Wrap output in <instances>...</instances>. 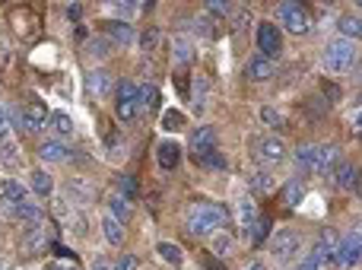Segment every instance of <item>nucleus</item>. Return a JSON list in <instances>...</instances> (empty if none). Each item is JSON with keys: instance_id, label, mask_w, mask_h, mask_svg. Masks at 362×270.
<instances>
[{"instance_id": "obj_1", "label": "nucleus", "mask_w": 362, "mask_h": 270, "mask_svg": "<svg viewBox=\"0 0 362 270\" xmlns=\"http://www.w3.org/2000/svg\"><path fill=\"white\" fill-rule=\"evenodd\" d=\"M340 163V150L334 143H302L296 150V165L308 175H327Z\"/></svg>"}, {"instance_id": "obj_2", "label": "nucleus", "mask_w": 362, "mask_h": 270, "mask_svg": "<svg viewBox=\"0 0 362 270\" xmlns=\"http://www.w3.org/2000/svg\"><path fill=\"white\" fill-rule=\"evenodd\" d=\"M223 223H226V210L219 207V204H210V201L191 204L185 213V226L191 235H216Z\"/></svg>"}, {"instance_id": "obj_3", "label": "nucleus", "mask_w": 362, "mask_h": 270, "mask_svg": "<svg viewBox=\"0 0 362 270\" xmlns=\"http://www.w3.org/2000/svg\"><path fill=\"white\" fill-rule=\"evenodd\" d=\"M187 153L197 165H206V169H226V159L216 146V131L213 127H200V131L191 134V143H187Z\"/></svg>"}, {"instance_id": "obj_4", "label": "nucleus", "mask_w": 362, "mask_h": 270, "mask_svg": "<svg viewBox=\"0 0 362 270\" xmlns=\"http://www.w3.org/2000/svg\"><path fill=\"white\" fill-rule=\"evenodd\" d=\"M353 61H356V45L346 42V38H337L325 48V67L331 74H346L353 67Z\"/></svg>"}, {"instance_id": "obj_5", "label": "nucleus", "mask_w": 362, "mask_h": 270, "mask_svg": "<svg viewBox=\"0 0 362 270\" xmlns=\"http://www.w3.org/2000/svg\"><path fill=\"white\" fill-rule=\"evenodd\" d=\"M115 115H118V121H124V124H131V121L140 115V108H137V83L124 80L118 86V93H115Z\"/></svg>"}, {"instance_id": "obj_6", "label": "nucleus", "mask_w": 362, "mask_h": 270, "mask_svg": "<svg viewBox=\"0 0 362 270\" xmlns=\"http://www.w3.org/2000/svg\"><path fill=\"white\" fill-rule=\"evenodd\" d=\"M257 51H261V57H267V61L280 57L283 35H280V25L276 23H261L257 25Z\"/></svg>"}, {"instance_id": "obj_7", "label": "nucleus", "mask_w": 362, "mask_h": 270, "mask_svg": "<svg viewBox=\"0 0 362 270\" xmlns=\"http://www.w3.org/2000/svg\"><path fill=\"white\" fill-rule=\"evenodd\" d=\"M302 239L293 233V229H276V235L270 239V252H274L276 261H289L293 254H299Z\"/></svg>"}, {"instance_id": "obj_8", "label": "nucleus", "mask_w": 362, "mask_h": 270, "mask_svg": "<svg viewBox=\"0 0 362 270\" xmlns=\"http://www.w3.org/2000/svg\"><path fill=\"white\" fill-rule=\"evenodd\" d=\"M25 201H29V194H25V188L19 182H4L0 184V213L16 216V210L23 207Z\"/></svg>"}, {"instance_id": "obj_9", "label": "nucleus", "mask_w": 362, "mask_h": 270, "mask_svg": "<svg viewBox=\"0 0 362 270\" xmlns=\"http://www.w3.org/2000/svg\"><path fill=\"white\" fill-rule=\"evenodd\" d=\"M280 23L286 25L289 32L302 35V32H308V13L302 10V4H293V0H286V4H280Z\"/></svg>"}, {"instance_id": "obj_10", "label": "nucleus", "mask_w": 362, "mask_h": 270, "mask_svg": "<svg viewBox=\"0 0 362 270\" xmlns=\"http://www.w3.org/2000/svg\"><path fill=\"white\" fill-rule=\"evenodd\" d=\"M337 261L340 267H356L359 264V229H353V233H346L344 239H340L337 245Z\"/></svg>"}, {"instance_id": "obj_11", "label": "nucleus", "mask_w": 362, "mask_h": 270, "mask_svg": "<svg viewBox=\"0 0 362 270\" xmlns=\"http://www.w3.org/2000/svg\"><path fill=\"white\" fill-rule=\"evenodd\" d=\"M257 156H261L264 165H280L283 159H286V143H283L280 137H264L261 143H257Z\"/></svg>"}, {"instance_id": "obj_12", "label": "nucleus", "mask_w": 362, "mask_h": 270, "mask_svg": "<svg viewBox=\"0 0 362 270\" xmlns=\"http://www.w3.org/2000/svg\"><path fill=\"white\" fill-rule=\"evenodd\" d=\"M16 118H19V124L25 127V134H38L45 124H48V112H45V108L38 105V102H32V105H25L23 112L16 115Z\"/></svg>"}, {"instance_id": "obj_13", "label": "nucleus", "mask_w": 362, "mask_h": 270, "mask_svg": "<svg viewBox=\"0 0 362 270\" xmlns=\"http://www.w3.org/2000/svg\"><path fill=\"white\" fill-rule=\"evenodd\" d=\"M337 245H340V239H337V235L331 233V229H327V233H325V235H321V239H318V245L312 248V258L318 261L321 267H325V264H331V261L337 258Z\"/></svg>"}, {"instance_id": "obj_14", "label": "nucleus", "mask_w": 362, "mask_h": 270, "mask_svg": "<svg viewBox=\"0 0 362 270\" xmlns=\"http://www.w3.org/2000/svg\"><path fill=\"white\" fill-rule=\"evenodd\" d=\"M274 70H276V64L267 61V57H261V54H255L248 64H245V76H248V80H255V83L270 80V76H274Z\"/></svg>"}, {"instance_id": "obj_15", "label": "nucleus", "mask_w": 362, "mask_h": 270, "mask_svg": "<svg viewBox=\"0 0 362 270\" xmlns=\"http://www.w3.org/2000/svg\"><path fill=\"white\" fill-rule=\"evenodd\" d=\"M156 163L163 165L165 172L178 169V163H181V146L175 143V140H163V143L156 146Z\"/></svg>"}, {"instance_id": "obj_16", "label": "nucleus", "mask_w": 362, "mask_h": 270, "mask_svg": "<svg viewBox=\"0 0 362 270\" xmlns=\"http://www.w3.org/2000/svg\"><path fill=\"white\" fill-rule=\"evenodd\" d=\"M45 127H48V131L54 134L61 143H64L67 137H74V118H70L67 112H51V115H48V124H45Z\"/></svg>"}, {"instance_id": "obj_17", "label": "nucleus", "mask_w": 362, "mask_h": 270, "mask_svg": "<svg viewBox=\"0 0 362 270\" xmlns=\"http://www.w3.org/2000/svg\"><path fill=\"white\" fill-rule=\"evenodd\" d=\"M334 182L340 191H356L359 188V169L350 163H337L334 165Z\"/></svg>"}, {"instance_id": "obj_18", "label": "nucleus", "mask_w": 362, "mask_h": 270, "mask_svg": "<svg viewBox=\"0 0 362 270\" xmlns=\"http://www.w3.org/2000/svg\"><path fill=\"white\" fill-rule=\"evenodd\" d=\"M23 248H25V254H38L42 248H48V226H45V220L35 223V226L29 229V235H25Z\"/></svg>"}, {"instance_id": "obj_19", "label": "nucleus", "mask_w": 362, "mask_h": 270, "mask_svg": "<svg viewBox=\"0 0 362 270\" xmlns=\"http://www.w3.org/2000/svg\"><path fill=\"white\" fill-rule=\"evenodd\" d=\"M38 156H42V163H67L70 150L61 140H45V143L38 146Z\"/></svg>"}, {"instance_id": "obj_20", "label": "nucleus", "mask_w": 362, "mask_h": 270, "mask_svg": "<svg viewBox=\"0 0 362 270\" xmlns=\"http://www.w3.org/2000/svg\"><path fill=\"white\" fill-rule=\"evenodd\" d=\"M29 184H32V191H35L38 197H51V194H54V178H51L45 169H32L29 172Z\"/></svg>"}, {"instance_id": "obj_21", "label": "nucleus", "mask_w": 362, "mask_h": 270, "mask_svg": "<svg viewBox=\"0 0 362 270\" xmlns=\"http://www.w3.org/2000/svg\"><path fill=\"white\" fill-rule=\"evenodd\" d=\"M102 235H105L108 245L118 248L121 242H124V223H118L112 213H105V216H102Z\"/></svg>"}, {"instance_id": "obj_22", "label": "nucleus", "mask_w": 362, "mask_h": 270, "mask_svg": "<svg viewBox=\"0 0 362 270\" xmlns=\"http://www.w3.org/2000/svg\"><path fill=\"white\" fill-rule=\"evenodd\" d=\"M206 99H210V83L206 76H194V89H191V105L197 115L206 112Z\"/></svg>"}, {"instance_id": "obj_23", "label": "nucleus", "mask_w": 362, "mask_h": 270, "mask_svg": "<svg viewBox=\"0 0 362 270\" xmlns=\"http://www.w3.org/2000/svg\"><path fill=\"white\" fill-rule=\"evenodd\" d=\"M86 89H89V95H105L108 89H112V76L105 74V70H93V74L86 76Z\"/></svg>"}, {"instance_id": "obj_24", "label": "nucleus", "mask_w": 362, "mask_h": 270, "mask_svg": "<svg viewBox=\"0 0 362 270\" xmlns=\"http://www.w3.org/2000/svg\"><path fill=\"white\" fill-rule=\"evenodd\" d=\"M156 254H159V261H163V264H169V267H181V264H185V254H181V248L172 245V242H159Z\"/></svg>"}, {"instance_id": "obj_25", "label": "nucleus", "mask_w": 362, "mask_h": 270, "mask_svg": "<svg viewBox=\"0 0 362 270\" xmlns=\"http://www.w3.org/2000/svg\"><path fill=\"white\" fill-rule=\"evenodd\" d=\"M283 197H286V207H299V204L305 201V184H302V178H289Z\"/></svg>"}, {"instance_id": "obj_26", "label": "nucleus", "mask_w": 362, "mask_h": 270, "mask_svg": "<svg viewBox=\"0 0 362 270\" xmlns=\"http://www.w3.org/2000/svg\"><path fill=\"white\" fill-rule=\"evenodd\" d=\"M156 102H159L156 86H137V108H140V112H150V108H156Z\"/></svg>"}, {"instance_id": "obj_27", "label": "nucleus", "mask_w": 362, "mask_h": 270, "mask_svg": "<svg viewBox=\"0 0 362 270\" xmlns=\"http://www.w3.org/2000/svg\"><path fill=\"white\" fill-rule=\"evenodd\" d=\"M245 235H248V242H255V245H257V242H264L270 235V220H267V216H257V220L248 226V233H245Z\"/></svg>"}, {"instance_id": "obj_28", "label": "nucleus", "mask_w": 362, "mask_h": 270, "mask_svg": "<svg viewBox=\"0 0 362 270\" xmlns=\"http://www.w3.org/2000/svg\"><path fill=\"white\" fill-rule=\"evenodd\" d=\"M127 204H131V201H124L121 194H115L112 201H108V207H112V216H115L118 223H124L127 216H131V207H127Z\"/></svg>"}, {"instance_id": "obj_29", "label": "nucleus", "mask_w": 362, "mask_h": 270, "mask_svg": "<svg viewBox=\"0 0 362 270\" xmlns=\"http://www.w3.org/2000/svg\"><path fill=\"white\" fill-rule=\"evenodd\" d=\"M340 32H344V38H346V42H353V45H356V38H359V19L356 16H344V19H340Z\"/></svg>"}, {"instance_id": "obj_30", "label": "nucleus", "mask_w": 362, "mask_h": 270, "mask_svg": "<svg viewBox=\"0 0 362 270\" xmlns=\"http://www.w3.org/2000/svg\"><path fill=\"white\" fill-rule=\"evenodd\" d=\"M232 239L229 235H223V233H216L213 235V254H219V258H226V254H232Z\"/></svg>"}, {"instance_id": "obj_31", "label": "nucleus", "mask_w": 362, "mask_h": 270, "mask_svg": "<svg viewBox=\"0 0 362 270\" xmlns=\"http://www.w3.org/2000/svg\"><path fill=\"white\" fill-rule=\"evenodd\" d=\"M251 188H255L257 194H267V191L274 188V178H270L267 172H255V175H251Z\"/></svg>"}, {"instance_id": "obj_32", "label": "nucleus", "mask_w": 362, "mask_h": 270, "mask_svg": "<svg viewBox=\"0 0 362 270\" xmlns=\"http://www.w3.org/2000/svg\"><path fill=\"white\" fill-rule=\"evenodd\" d=\"M255 220H257V216H255V207H251L248 201H242V204H238V223H242V229H245V233H248V226H251V223H255Z\"/></svg>"}, {"instance_id": "obj_33", "label": "nucleus", "mask_w": 362, "mask_h": 270, "mask_svg": "<svg viewBox=\"0 0 362 270\" xmlns=\"http://www.w3.org/2000/svg\"><path fill=\"white\" fill-rule=\"evenodd\" d=\"M112 38L118 45H124V42H131V38H134V29L127 23H112Z\"/></svg>"}, {"instance_id": "obj_34", "label": "nucleus", "mask_w": 362, "mask_h": 270, "mask_svg": "<svg viewBox=\"0 0 362 270\" xmlns=\"http://www.w3.org/2000/svg\"><path fill=\"white\" fill-rule=\"evenodd\" d=\"M118 191H121V197H124V201H134V197H137V184H134L131 175H121L118 178Z\"/></svg>"}, {"instance_id": "obj_35", "label": "nucleus", "mask_w": 362, "mask_h": 270, "mask_svg": "<svg viewBox=\"0 0 362 270\" xmlns=\"http://www.w3.org/2000/svg\"><path fill=\"white\" fill-rule=\"evenodd\" d=\"M163 127L165 131H178V127H185V115L181 112H165L163 115Z\"/></svg>"}, {"instance_id": "obj_36", "label": "nucleus", "mask_w": 362, "mask_h": 270, "mask_svg": "<svg viewBox=\"0 0 362 270\" xmlns=\"http://www.w3.org/2000/svg\"><path fill=\"white\" fill-rule=\"evenodd\" d=\"M156 45H159V29L144 32V38H140V48H144V51H153Z\"/></svg>"}, {"instance_id": "obj_37", "label": "nucleus", "mask_w": 362, "mask_h": 270, "mask_svg": "<svg viewBox=\"0 0 362 270\" xmlns=\"http://www.w3.org/2000/svg\"><path fill=\"white\" fill-rule=\"evenodd\" d=\"M86 54H89V57H105V54H108V42H105V38H99V42H93V45H89V51H86Z\"/></svg>"}, {"instance_id": "obj_38", "label": "nucleus", "mask_w": 362, "mask_h": 270, "mask_svg": "<svg viewBox=\"0 0 362 270\" xmlns=\"http://www.w3.org/2000/svg\"><path fill=\"white\" fill-rule=\"evenodd\" d=\"M175 57H178V64H187V61H191V45H187L185 38H181V42L175 45Z\"/></svg>"}, {"instance_id": "obj_39", "label": "nucleus", "mask_w": 362, "mask_h": 270, "mask_svg": "<svg viewBox=\"0 0 362 270\" xmlns=\"http://www.w3.org/2000/svg\"><path fill=\"white\" fill-rule=\"evenodd\" d=\"M261 118L267 121V124H274V127H280V124H283V115H280V112H274V108H264Z\"/></svg>"}, {"instance_id": "obj_40", "label": "nucleus", "mask_w": 362, "mask_h": 270, "mask_svg": "<svg viewBox=\"0 0 362 270\" xmlns=\"http://www.w3.org/2000/svg\"><path fill=\"white\" fill-rule=\"evenodd\" d=\"M134 267H137V261H134L131 254H121V258L115 261V267H112V270H134Z\"/></svg>"}, {"instance_id": "obj_41", "label": "nucleus", "mask_w": 362, "mask_h": 270, "mask_svg": "<svg viewBox=\"0 0 362 270\" xmlns=\"http://www.w3.org/2000/svg\"><path fill=\"white\" fill-rule=\"evenodd\" d=\"M296 270H325V267H321L318 261H315L312 254H308V258H302V261H299V267H296Z\"/></svg>"}, {"instance_id": "obj_42", "label": "nucleus", "mask_w": 362, "mask_h": 270, "mask_svg": "<svg viewBox=\"0 0 362 270\" xmlns=\"http://www.w3.org/2000/svg\"><path fill=\"white\" fill-rule=\"evenodd\" d=\"M48 270H80L76 264H70V261H51Z\"/></svg>"}, {"instance_id": "obj_43", "label": "nucleus", "mask_w": 362, "mask_h": 270, "mask_svg": "<svg viewBox=\"0 0 362 270\" xmlns=\"http://www.w3.org/2000/svg\"><path fill=\"white\" fill-rule=\"evenodd\" d=\"M6 131H10V118H6V112L0 108V137H4Z\"/></svg>"}, {"instance_id": "obj_44", "label": "nucleus", "mask_w": 362, "mask_h": 270, "mask_svg": "<svg viewBox=\"0 0 362 270\" xmlns=\"http://www.w3.org/2000/svg\"><path fill=\"white\" fill-rule=\"evenodd\" d=\"M93 270H112V264H108L105 258H95V261H93Z\"/></svg>"}, {"instance_id": "obj_45", "label": "nucleus", "mask_w": 362, "mask_h": 270, "mask_svg": "<svg viewBox=\"0 0 362 270\" xmlns=\"http://www.w3.org/2000/svg\"><path fill=\"white\" fill-rule=\"evenodd\" d=\"M210 10H213V13H229V6H223V4H210Z\"/></svg>"}, {"instance_id": "obj_46", "label": "nucleus", "mask_w": 362, "mask_h": 270, "mask_svg": "<svg viewBox=\"0 0 362 270\" xmlns=\"http://www.w3.org/2000/svg\"><path fill=\"white\" fill-rule=\"evenodd\" d=\"M245 270H267L264 264H251V267H245Z\"/></svg>"}]
</instances>
